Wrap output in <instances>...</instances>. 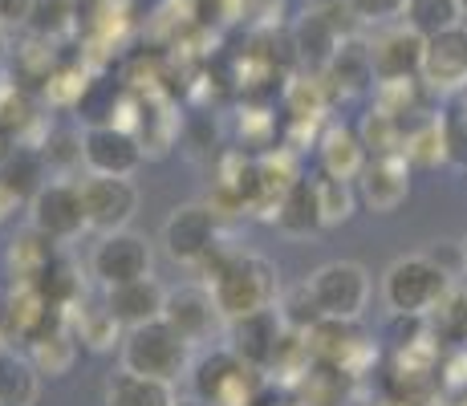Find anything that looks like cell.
I'll return each instance as SVG.
<instances>
[{"mask_svg": "<svg viewBox=\"0 0 467 406\" xmlns=\"http://www.w3.org/2000/svg\"><path fill=\"white\" fill-rule=\"evenodd\" d=\"M203 268H208L212 301L223 321H236V318H244V313L276 305L281 273H276L273 260L256 256V252H223V256L212 252V256L203 260Z\"/></svg>", "mask_w": 467, "mask_h": 406, "instance_id": "6da1fadb", "label": "cell"}, {"mask_svg": "<svg viewBox=\"0 0 467 406\" xmlns=\"http://www.w3.org/2000/svg\"><path fill=\"white\" fill-rule=\"evenodd\" d=\"M122 370L142 378H159V382H179L192 370V341L167 318L130 325L122 333Z\"/></svg>", "mask_w": 467, "mask_h": 406, "instance_id": "7a4b0ae2", "label": "cell"}, {"mask_svg": "<svg viewBox=\"0 0 467 406\" xmlns=\"http://www.w3.org/2000/svg\"><path fill=\"white\" fill-rule=\"evenodd\" d=\"M451 288V276L439 260L431 256H402L386 268L382 276V297L390 305L394 318H427Z\"/></svg>", "mask_w": 467, "mask_h": 406, "instance_id": "3957f363", "label": "cell"}, {"mask_svg": "<svg viewBox=\"0 0 467 406\" xmlns=\"http://www.w3.org/2000/svg\"><path fill=\"white\" fill-rule=\"evenodd\" d=\"M305 288H309L321 318L358 321L366 301H370V273L358 260H329V265L313 268Z\"/></svg>", "mask_w": 467, "mask_h": 406, "instance_id": "277c9868", "label": "cell"}, {"mask_svg": "<svg viewBox=\"0 0 467 406\" xmlns=\"http://www.w3.org/2000/svg\"><path fill=\"white\" fill-rule=\"evenodd\" d=\"M192 386L212 406H253L260 394V370L248 366L236 349H215L192 370Z\"/></svg>", "mask_w": 467, "mask_h": 406, "instance_id": "5b68a950", "label": "cell"}, {"mask_svg": "<svg viewBox=\"0 0 467 406\" xmlns=\"http://www.w3.org/2000/svg\"><path fill=\"white\" fill-rule=\"evenodd\" d=\"M29 224L49 240H78L89 228L82 187L74 179H45L29 200Z\"/></svg>", "mask_w": 467, "mask_h": 406, "instance_id": "8992f818", "label": "cell"}, {"mask_svg": "<svg viewBox=\"0 0 467 406\" xmlns=\"http://www.w3.org/2000/svg\"><path fill=\"white\" fill-rule=\"evenodd\" d=\"M167 256L179 265H203L220 248V212L212 203H183L163 224Z\"/></svg>", "mask_w": 467, "mask_h": 406, "instance_id": "52a82bcc", "label": "cell"}, {"mask_svg": "<svg viewBox=\"0 0 467 406\" xmlns=\"http://www.w3.org/2000/svg\"><path fill=\"white\" fill-rule=\"evenodd\" d=\"M150 265H155V256H150L147 236H139V232H130V228L102 232V240L89 252V273H94V281L102 288L150 276Z\"/></svg>", "mask_w": 467, "mask_h": 406, "instance_id": "ba28073f", "label": "cell"}, {"mask_svg": "<svg viewBox=\"0 0 467 406\" xmlns=\"http://www.w3.org/2000/svg\"><path fill=\"white\" fill-rule=\"evenodd\" d=\"M147 159V147L142 139L130 130V126L119 122H98L82 130V162L94 175H134Z\"/></svg>", "mask_w": 467, "mask_h": 406, "instance_id": "9c48e42d", "label": "cell"}, {"mask_svg": "<svg viewBox=\"0 0 467 406\" xmlns=\"http://www.w3.org/2000/svg\"><path fill=\"white\" fill-rule=\"evenodd\" d=\"M228 325V349H236L248 366H256L260 374H268L281 354L285 338H289V321L276 305L268 309H256V313H244L236 321H223Z\"/></svg>", "mask_w": 467, "mask_h": 406, "instance_id": "30bf717a", "label": "cell"}, {"mask_svg": "<svg viewBox=\"0 0 467 406\" xmlns=\"http://www.w3.org/2000/svg\"><path fill=\"white\" fill-rule=\"evenodd\" d=\"M82 203H86V224L94 232H119L127 228L139 212V192L127 175H94L86 171L82 183Z\"/></svg>", "mask_w": 467, "mask_h": 406, "instance_id": "8fae6325", "label": "cell"}, {"mask_svg": "<svg viewBox=\"0 0 467 406\" xmlns=\"http://www.w3.org/2000/svg\"><path fill=\"white\" fill-rule=\"evenodd\" d=\"M366 41H370L374 78H419L427 37L410 29L402 16H399V21L374 25V37H366Z\"/></svg>", "mask_w": 467, "mask_h": 406, "instance_id": "7c38bea8", "label": "cell"}, {"mask_svg": "<svg viewBox=\"0 0 467 406\" xmlns=\"http://www.w3.org/2000/svg\"><path fill=\"white\" fill-rule=\"evenodd\" d=\"M419 78L435 94H460V89H467V29L463 25L427 37Z\"/></svg>", "mask_w": 467, "mask_h": 406, "instance_id": "4fadbf2b", "label": "cell"}, {"mask_svg": "<svg viewBox=\"0 0 467 406\" xmlns=\"http://www.w3.org/2000/svg\"><path fill=\"white\" fill-rule=\"evenodd\" d=\"M358 195H362V203L379 215L399 212L410 195V162L402 155L366 159L362 175H358Z\"/></svg>", "mask_w": 467, "mask_h": 406, "instance_id": "5bb4252c", "label": "cell"}, {"mask_svg": "<svg viewBox=\"0 0 467 406\" xmlns=\"http://www.w3.org/2000/svg\"><path fill=\"white\" fill-rule=\"evenodd\" d=\"M326 94L329 98H362L374 89V61H370V41L358 37V33H349V37H341L337 53L329 57L326 74Z\"/></svg>", "mask_w": 467, "mask_h": 406, "instance_id": "9a60e30c", "label": "cell"}, {"mask_svg": "<svg viewBox=\"0 0 467 406\" xmlns=\"http://www.w3.org/2000/svg\"><path fill=\"white\" fill-rule=\"evenodd\" d=\"M163 318L183 333L187 341H208L220 325V309L212 301V288L208 285H179V288H167V305H163Z\"/></svg>", "mask_w": 467, "mask_h": 406, "instance_id": "2e32d148", "label": "cell"}, {"mask_svg": "<svg viewBox=\"0 0 467 406\" xmlns=\"http://www.w3.org/2000/svg\"><path fill=\"white\" fill-rule=\"evenodd\" d=\"M289 37H293V53H297V69L321 78L346 33H341L337 25L329 21L317 5H313V8H305V13L297 16V25L289 29Z\"/></svg>", "mask_w": 467, "mask_h": 406, "instance_id": "e0dca14e", "label": "cell"}, {"mask_svg": "<svg viewBox=\"0 0 467 406\" xmlns=\"http://www.w3.org/2000/svg\"><path fill=\"white\" fill-rule=\"evenodd\" d=\"M163 305H167V288L155 276H139V281L106 288V309L122 321V329L163 318Z\"/></svg>", "mask_w": 467, "mask_h": 406, "instance_id": "ac0fdd59", "label": "cell"}, {"mask_svg": "<svg viewBox=\"0 0 467 406\" xmlns=\"http://www.w3.org/2000/svg\"><path fill=\"white\" fill-rule=\"evenodd\" d=\"M276 228L285 232V236H313V232H321L326 224H321V207H317V187H313V179H297V183L289 187V192L281 195V203H276L273 212Z\"/></svg>", "mask_w": 467, "mask_h": 406, "instance_id": "d6986e66", "label": "cell"}, {"mask_svg": "<svg viewBox=\"0 0 467 406\" xmlns=\"http://www.w3.org/2000/svg\"><path fill=\"white\" fill-rule=\"evenodd\" d=\"M317 159H321V171H329V175L358 179L366 167V147H362V139H358V130L334 122V126H326V134H321Z\"/></svg>", "mask_w": 467, "mask_h": 406, "instance_id": "ffe728a7", "label": "cell"}, {"mask_svg": "<svg viewBox=\"0 0 467 406\" xmlns=\"http://www.w3.org/2000/svg\"><path fill=\"white\" fill-rule=\"evenodd\" d=\"M41 399V370L29 354L0 349V406H37Z\"/></svg>", "mask_w": 467, "mask_h": 406, "instance_id": "44dd1931", "label": "cell"}, {"mask_svg": "<svg viewBox=\"0 0 467 406\" xmlns=\"http://www.w3.org/2000/svg\"><path fill=\"white\" fill-rule=\"evenodd\" d=\"M66 325H69V333H74V338L82 341V346H89V349H110L114 341L127 333L122 329V321L106 309V301L102 305H86V301L69 305Z\"/></svg>", "mask_w": 467, "mask_h": 406, "instance_id": "7402d4cb", "label": "cell"}, {"mask_svg": "<svg viewBox=\"0 0 467 406\" xmlns=\"http://www.w3.org/2000/svg\"><path fill=\"white\" fill-rule=\"evenodd\" d=\"M29 358L41 374L61 378V374H69V366H74V358H78V338L69 333L66 321H57L29 341Z\"/></svg>", "mask_w": 467, "mask_h": 406, "instance_id": "603a6c76", "label": "cell"}, {"mask_svg": "<svg viewBox=\"0 0 467 406\" xmlns=\"http://www.w3.org/2000/svg\"><path fill=\"white\" fill-rule=\"evenodd\" d=\"M402 159L410 167H439L447 162V139H443V119H419L402 122Z\"/></svg>", "mask_w": 467, "mask_h": 406, "instance_id": "cb8c5ba5", "label": "cell"}, {"mask_svg": "<svg viewBox=\"0 0 467 406\" xmlns=\"http://www.w3.org/2000/svg\"><path fill=\"white\" fill-rule=\"evenodd\" d=\"M106 406H175V394H171V382L122 370L106 382Z\"/></svg>", "mask_w": 467, "mask_h": 406, "instance_id": "d4e9b609", "label": "cell"}, {"mask_svg": "<svg viewBox=\"0 0 467 406\" xmlns=\"http://www.w3.org/2000/svg\"><path fill=\"white\" fill-rule=\"evenodd\" d=\"M329 106V94H326V81H321L317 74H301L289 78V86H285V110H289V119L297 130H305V126H313L326 114Z\"/></svg>", "mask_w": 467, "mask_h": 406, "instance_id": "484cf974", "label": "cell"}, {"mask_svg": "<svg viewBox=\"0 0 467 406\" xmlns=\"http://www.w3.org/2000/svg\"><path fill=\"white\" fill-rule=\"evenodd\" d=\"M358 139H362L366 155L379 159V155H399L402 151V119L382 106H370L358 122Z\"/></svg>", "mask_w": 467, "mask_h": 406, "instance_id": "4316f807", "label": "cell"}, {"mask_svg": "<svg viewBox=\"0 0 467 406\" xmlns=\"http://www.w3.org/2000/svg\"><path fill=\"white\" fill-rule=\"evenodd\" d=\"M78 21H82V5L78 0H37L25 33H37L45 41H61L78 29Z\"/></svg>", "mask_w": 467, "mask_h": 406, "instance_id": "83f0119b", "label": "cell"}, {"mask_svg": "<svg viewBox=\"0 0 467 406\" xmlns=\"http://www.w3.org/2000/svg\"><path fill=\"white\" fill-rule=\"evenodd\" d=\"M439 346H467V288H447V297L427 313Z\"/></svg>", "mask_w": 467, "mask_h": 406, "instance_id": "f1b7e54d", "label": "cell"}, {"mask_svg": "<svg viewBox=\"0 0 467 406\" xmlns=\"http://www.w3.org/2000/svg\"><path fill=\"white\" fill-rule=\"evenodd\" d=\"M402 21L415 33H423V37H435V33L463 25V8H460V0H407Z\"/></svg>", "mask_w": 467, "mask_h": 406, "instance_id": "f546056e", "label": "cell"}, {"mask_svg": "<svg viewBox=\"0 0 467 406\" xmlns=\"http://www.w3.org/2000/svg\"><path fill=\"white\" fill-rule=\"evenodd\" d=\"M53 45L57 41H45L37 33H29V37L21 41V49L13 53V69H16V81H21V86H45V81H49V74L57 69Z\"/></svg>", "mask_w": 467, "mask_h": 406, "instance_id": "4dcf8cb0", "label": "cell"}, {"mask_svg": "<svg viewBox=\"0 0 467 406\" xmlns=\"http://www.w3.org/2000/svg\"><path fill=\"white\" fill-rule=\"evenodd\" d=\"M33 122H37V106H33L29 86L5 78L0 81V134H16L21 139Z\"/></svg>", "mask_w": 467, "mask_h": 406, "instance_id": "1f68e13d", "label": "cell"}, {"mask_svg": "<svg viewBox=\"0 0 467 406\" xmlns=\"http://www.w3.org/2000/svg\"><path fill=\"white\" fill-rule=\"evenodd\" d=\"M313 187H317V207H321V224L326 228H337V224H346L354 215V187H349V179L317 171Z\"/></svg>", "mask_w": 467, "mask_h": 406, "instance_id": "d6a6232c", "label": "cell"}, {"mask_svg": "<svg viewBox=\"0 0 467 406\" xmlns=\"http://www.w3.org/2000/svg\"><path fill=\"white\" fill-rule=\"evenodd\" d=\"M49 260H53V240L41 236L37 228H29L21 240H13V252H8V265H13L16 281H37L49 268Z\"/></svg>", "mask_w": 467, "mask_h": 406, "instance_id": "836d02e7", "label": "cell"}, {"mask_svg": "<svg viewBox=\"0 0 467 406\" xmlns=\"http://www.w3.org/2000/svg\"><path fill=\"white\" fill-rule=\"evenodd\" d=\"M0 179H5L8 187H13L21 200H33V192L41 187V179H45V159H41V151H8L5 162H0Z\"/></svg>", "mask_w": 467, "mask_h": 406, "instance_id": "e575fe53", "label": "cell"}, {"mask_svg": "<svg viewBox=\"0 0 467 406\" xmlns=\"http://www.w3.org/2000/svg\"><path fill=\"white\" fill-rule=\"evenodd\" d=\"M374 106L399 114L407 122V114H419V81L415 78H379L374 81Z\"/></svg>", "mask_w": 467, "mask_h": 406, "instance_id": "d590c367", "label": "cell"}, {"mask_svg": "<svg viewBox=\"0 0 467 406\" xmlns=\"http://www.w3.org/2000/svg\"><path fill=\"white\" fill-rule=\"evenodd\" d=\"M41 159L45 167L69 171L82 162V130H49L41 142Z\"/></svg>", "mask_w": 467, "mask_h": 406, "instance_id": "8d00e7d4", "label": "cell"}, {"mask_svg": "<svg viewBox=\"0 0 467 406\" xmlns=\"http://www.w3.org/2000/svg\"><path fill=\"white\" fill-rule=\"evenodd\" d=\"M443 139H447V162L467 171V94L460 102H451L443 114Z\"/></svg>", "mask_w": 467, "mask_h": 406, "instance_id": "74e56055", "label": "cell"}, {"mask_svg": "<svg viewBox=\"0 0 467 406\" xmlns=\"http://www.w3.org/2000/svg\"><path fill=\"white\" fill-rule=\"evenodd\" d=\"M86 86H89V74L82 66H57L41 89H45V98H49L53 106H74L78 98L86 94Z\"/></svg>", "mask_w": 467, "mask_h": 406, "instance_id": "f35d334b", "label": "cell"}, {"mask_svg": "<svg viewBox=\"0 0 467 406\" xmlns=\"http://www.w3.org/2000/svg\"><path fill=\"white\" fill-rule=\"evenodd\" d=\"M187 8L200 25H223L244 16V0H187Z\"/></svg>", "mask_w": 467, "mask_h": 406, "instance_id": "ab89813d", "label": "cell"}, {"mask_svg": "<svg viewBox=\"0 0 467 406\" xmlns=\"http://www.w3.org/2000/svg\"><path fill=\"white\" fill-rule=\"evenodd\" d=\"M346 5L358 16V25H386V21H399L407 0H346Z\"/></svg>", "mask_w": 467, "mask_h": 406, "instance_id": "60d3db41", "label": "cell"}, {"mask_svg": "<svg viewBox=\"0 0 467 406\" xmlns=\"http://www.w3.org/2000/svg\"><path fill=\"white\" fill-rule=\"evenodd\" d=\"M244 13L253 16L260 29H276L285 13V0H244Z\"/></svg>", "mask_w": 467, "mask_h": 406, "instance_id": "b9f144b4", "label": "cell"}, {"mask_svg": "<svg viewBox=\"0 0 467 406\" xmlns=\"http://www.w3.org/2000/svg\"><path fill=\"white\" fill-rule=\"evenodd\" d=\"M37 0H0V29H25Z\"/></svg>", "mask_w": 467, "mask_h": 406, "instance_id": "7bdbcfd3", "label": "cell"}, {"mask_svg": "<svg viewBox=\"0 0 467 406\" xmlns=\"http://www.w3.org/2000/svg\"><path fill=\"white\" fill-rule=\"evenodd\" d=\"M16 203H21V195H16L13 187H8L5 179H0V220H8V215L16 212Z\"/></svg>", "mask_w": 467, "mask_h": 406, "instance_id": "ee69618b", "label": "cell"}, {"mask_svg": "<svg viewBox=\"0 0 467 406\" xmlns=\"http://www.w3.org/2000/svg\"><path fill=\"white\" fill-rule=\"evenodd\" d=\"M175 406H212V402L200 399V394H192V399H175Z\"/></svg>", "mask_w": 467, "mask_h": 406, "instance_id": "f6af8a7d", "label": "cell"}, {"mask_svg": "<svg viewBox=\"0 0 467 406\" xmlns=\"http://www.w3.org/2000/svg\"><path fill=\"white\" fill-rule=\"evenodd\" d=\"M460 252H463V268H467V236H463V244H460Z\"/></svg>", "mask_w": 467, "mask_h": 406, "instance_id": "bcb514c9", "label": "cell"}, {"mask_svg": "<svg viewBox=\"0 0 467 406\" xmlns=\"http://www.w3.org/2000/svg\"><path fill=\"white\" fill-rule=\"evenodd\" d=\"M0 49H5V29H0Z\"/></svg>", "mask_w": 467, "mask_h": 406, "instance_id": "7dc6e473", "label": "cell"}, {"mask_svg": "<svg viewBox=\"0 0 467 406\" xmlns=\"http://www.w3.org/2000/svg\"><path fill=\"white\" fill-rule=\"evenodd\" d=\"M460 8H463V13H467V0H460Z\"/></svg>", "mask_w": 467, "mask_h": 406, "instance_id": "c3c4849f", "label": "cell"}]
</instances>
